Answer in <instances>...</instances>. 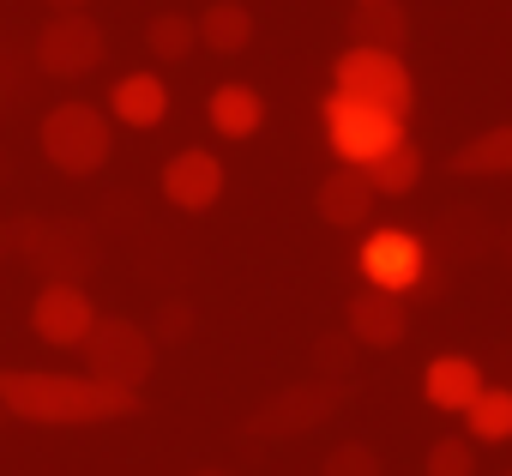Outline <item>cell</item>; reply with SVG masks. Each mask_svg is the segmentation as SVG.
Masks as SVG:
<instances>
[{
    "instance_id": "ffe728a7",
    "label": "cell",
    "mask_w": 512,
    "mask_h": 476,
    "mask_svg": "<svg viewBox=\"0 0 512 476\" xmlns=\"http://www.w3.org/2000/svg\"><path fill=\"white\" fill-rule=\"evenodd\" d=\"M464 440H512V386H482L464 410Z\"/></svg>"
},
{
    "instance_id": "9a60e30c",
    "label": "cell",
    "mask_w": 512,
    "mask_h": 476,
    "mask_svg": "<svg viewBox=\"0 0 512 476\" xmlns=\"http://www.w3.org/2000/svg\"><path fill=\"white\" fill-rule=\"evenodd\" d=\"M482 386H488V380H482V368H476L470 356H434V362L422 368V398H428L434 410H452V416H464Z\"/></svg>"
},
{
    "instance_id": "ba28073f",
    "label": "cell",
    "mask_w": 512,
    "mask_h": 476,
    "mask_svg": "<svg viewBox=\"0 0 512 476\" xmlns=\"http://www.w3.org/2000/svg\"><path fill=\"white\" fill-rule=\"evenodd\" d=\"M91 326H97V302H91L73 278H49V284L37 290V302H31V332H37L43 344L79 350Z\"/></svg>"
},
{
    "instance_id": "8fae6325",
    "label": "cell",
    "mask_w": 512,
    "mask_h": 476,
    "mask_svg": "<svg viewBox=\"0 0 512 476\" xmlns=\"http://www.w3.org/2000/svg\"><path fill=\"white\" fill-rule=\"evenodd\" d=\"M163 199L175 211H211L223 199V163L211 151H199V145L193 151H175L163 163Z\"/></svg>"
},
{
    "instance_id": "7c38bea8",
    "label": "cell",
    "mask_w": 512,
    "mask_h": 476,
    "mask_svg": "<svg viewBox=\"0 0 512 476\" xmlns=\"http://www.w3.org/2000/svg\"><path fill=\"white\" fill-rule=\"evenodd\" d=\"M314 205H320V217H326L332 229H362V223L374 217V187H368V175H362L356 163H338V169L320 181Z\"/></svg>"
},
{
    "instance_id": "603a6c76",
    "label": "cell",
    "mask_w": 512,
    "mask_h": 476,
    "mask_svg": "<svg viewBox=\"0 0 512 476\" xmlns=\"http://www.w3.org/2000/svg\"><path fill=\"white\" fill-rule=\"evenodd\" d=\"M320 476H380V452L368 440H338L320 458Z\"/></svg>"
},
{
    "instance_id": "30bf717a",
    "label": "cell",
    "mask_w": 512,
    "mask_h": 476,
    "mask_svg": "<svg viewBox=\"0 0 512 476\" xmlns=\"http://www.w3.org/2000/svg\"><path fill=\"white\" fill-rule=\"evenodd\" d=\"M344 326H350V344H362V350H392V344H404V332H410V308H404V296H392V290H356V296L344 302Z\"/></svg>"
},
{
    "instance_id": "cb8c5ba5",
    "label": "cell",
    "mask_w": 512,
    "mask_h": 476,
    "mask_svg": "<svg viewBox=\"0 0 512 476\" xmlns=\"http://www.w3.org/2000/svg\"><path fill=\"white\" fill-rule=\"evenodd\" d=\"M187 326H193V314H187V302H169V308H163V320H157V332H151V338H181V332H187Z\"/></svg>"
},
{
    "instance_id": "ac0fdd59",
    "label": "cell",
    "mask_w": 512,
    "mask_h": 476,
    "mask_svg": "<svg viewBox=\"0 0 512 476\" xmlns=\"http://www.w3.org/2000/svg\"><path fill=\"white\" fill-rule=\"evenodd\" d=\"M446 169H452V175H512V121H500V127H488V133L464 139V145L446 157Z\"/></svg>"
},
{
    "instance_id": "5b68a950",
    "label": "cell",
    "mask_w": 512,
    "mask_h": 476,
    "mask_svg": "<svg viewBox=\"0 0 512 476\" xmlns=\"http://www.w3.org/2000/svg\"><path fill=\"white\" fill-rule=\"evenodd\" d=\"M31 55H37V73H49V79H85V73L103 67L109 37H103V25L91 13H49Z\"/></svg>"
},
{
    "instance_id": "2e32d148",
    "label": "cell",
    "mask_w": 512,
    "mask_h": 476,
    "mask_svg": "<svg viewBox=\"0 0 512 476\" xmlns=\"http://www.w3.org/2000/svg\"><path fill=\"white\" fill-rule=\"evenodd\" d=\"M205 121L223 133V139H253L266 127V97L247 91V85H217L211 103H205Z\"/></svg>"
},
{
    "instance_id": "f1b7e54d",
    "label": "cell",
    "mask_w": 512,
    "mask_h": 476,
    "mask_svg": "<svg viewBox=\"0 0 512 476\" xmlns=\"http://www.w3.org/2000/svg\"><path fill=\"white\" fill-rule=\"evenodd\" d=\"M506 476H512V470H506Z\"/></svg>"
},
{
    "instance_id": "9c48e42d",
    "label": "cell",
    "mask_w": 512,
    "mask_h": 476,
    "mask_svg": "<svg viewBox=\"0 0 512 476\" xmlns=\"http://www.w3.org/2000/svg\"><path fill=\"white\" fill-rule=\"evenodd\" d=\"M422 272H428V254H422V242H416L410 229H374L368 242H362V278H368V290L404 296V290L422 284Z\"/></svg>"
},
{
    "instance_id": "d4e9b609",
    "label": "cell",
    "mask_w": 512,
    "mask_h": 476,
    "mask_svg": "<svg viewBox=\"0 0 512 476\" xmlns=\"http://www.w3.org/2000/svg\"><path fill=\"white\" fill-rule=\"evenodd\" d=\"M91 0H49V13H85Z\"/></svg>"
},
{
    "instance_id": "3957f363",
    "label": "cell",
    "mask_w": 512,
    "mask_h": 476,
    "mask_svg": "<svg viewBox=\"0 0 512 476\" xmlns=\"http://www.w3.org/2000/svg\"><path fill=\"white\" fill-rule=\"evenodd\" d=\"M332 91L350 103H368L392 121H410V109H416V79H410L404 55H392V49H344L332 61Z\"/></svg>"
},
{
    "instance_id": "52a82bcc",
    "label": "cell",
    "mask_w": 512,
    "mask_h": 476,
    "mask_svg": "<svg viewBox=\"0 0 512 476\" xmlns=\"http://www.w3.org/2000/svg\"><path fill=\"white\" fill-rule=\"evenodd\" d=\"M338 404H344V386H332V380H302V386L272 392L260 410L241 422V434H253V440H290V434L320 428Z\"/></svg>"
},
{
    "instance_id": "5bb4252c",
    "label": "cell",
    "mask_w": 512,
    "mask_h": 476,
    "mask_svg": "<svg viewBox=\"0 0 512 476\" xmlns=\"http://www.w3.org/2000/svg\"><path fill=\"white\" fill-rule=\"evenodd\" d=\"M344 31H350V49H392V55H404L410 13L398 7V0H356L350 19H344Z\"/></svg>"
},
{
    "instance_id": "7a4b0ae2",
    "label": "cell",
    "mask_w": 512,
    "mask_h": 476,
    "mask_svg": "<svg viewBox=\"0 0 512 476\" xmlns=\"http://www.w3.org/2000/svg\"><path fill=\"white\" fill-rule=\"evenodd\" d=\"M37 145H43V157H49L61 175L85 181V175H97V169L109 163V151H115V121H109L97 103L67 97V103H55V109L37 121Z\"/></svg>"
},
{
    "instance_id": "4316f807",
    "label": "cell",
    "mask_w": 512,
    "mask_h": 476,
    "mask_svg": "<svg viewBox=\"0 0 512 476\" xmlns=\"http://www.w3.org/2000/svg\"><path fill=\"white\" fill-rule=\"evenodd\" d=\"M199 476H229V470H199Z\"/></svg>"
},
{
    "instance_id": "7402d4cb",
    "label": "cell",
    "mask_w": 512,
    "mask_h": 476,
    "mask_svg": "<svg viewBox=\"0 0 512 476\" xmlns=\"http://www.w3.org/2000/svg\"><path fill=\"white\" fill-rule=\"evenodd\" d=\"M422 476H476V440H464V434L434 440L422 458Z\"/></svg>"
},
{
    "instance_id": "8992f818",
    "label": "cell",
    "mask_w": 512,
    "mask_h": 476,
    "mask_svg": "<svg viewBox=\"0 0 512 476\" xmlns=\"http://www.w3.org/2000/svg\"><path fill=\"white\" fill-rule=\"evenodd\" d=\"M320 115H326V145H332V157L338 163H374L380 151H392V145H404V121H392V115H380V109H368V103H350V97H326L320 103Z\"/></svg>"
},
{
    "instance_id": "d6986e66",
    "label": "cell",
    "mask_w": 512,
    "mask_h": 476,
    "mask_svg": "<svg viewBox=\"0 0 512 476\" xmlns=\"http://www.w3.org/2000/svg\"><path fill=\"white\" fill-rule=\"evenodd\" d=\"M422 151L404 139V145H392V151H380L374 163H362V175H368V187H374V199H404V193H416V181H422Z\"/></svg>"
},
{
    "instance_id": "6da1fadb",
    "label": "cell",
    "mask_w": 512,
    "mask_h": 476,
    "mask_svg": "<svg viewBox=\"0 0 512 476\" xmlns=\"http://www.w3.org/2000/svg\"><path fill=\"white\" fill-rule=\"evenodd\" d=\"M139 392L103 386L91 374H49V368H0V410L37 428H85L139 416Z\"/></svg>"
},
{
    "instance_id": "44dd1931",
    "label": "cell",
    "mask_w": 512,
    "mask_h": 476,
    "mask_svg": "<svg viewBox=\"0 0 512 476\" xmlns=\"http://www.w3.org/2000/svg\"><path fill=\"white\" fill-rule=\"evenodd\" d=\"M145 49L175 67V61H187V55L199 49V25H193L187 13H157V19L145 25Z\"/></svg>"
},
{
    "instance_id": "83f0119b",
    "label": "cell",
    "mask_w": 512,
    "mask_h": 476,
    "mask_svg": "<svg viewBox=\"0 0 512 476\" xmlns=\"http://www.w3.org/2000/svg\"><path fill=\"white\" fill-rule=\"evenodd\" d=\"M0 422H7V410H0Z\"/></svg>"
},
{
    "instance_id": "4fadbf2b",
    "label": "cell",
    "mask_w": 512,
    "mask_h": 476,
    "mask_svg": "<svg viewBox=\"0 0 512 476\" xmlns=\"http://www.w3.org/2000/svg\"><path fill=\"white\" fill-rule=\"evenodd\" d=\"M163 115H169V85H163L157 73H127V79H115V91H109V121L133 127V133H151V127H163Z\"/></svg>"
},
{
    "instance_id": "277c9868",
    "label": "cell",
    "mask_w": 512,
    "mask_h": 476,
    "mask_svg": "<svg viewBox=\"0 0 512 476\" xmlns=\"http://www.w3.org/2000/svg\"><path fill=\"white\" fill-rule=\"evenodd\" d=\"M79 350H85V374L103 380V386H121V392H139L157 368V338L139 320H121V314L115 320L97 314V326L85 332Z\"/></svg>"
},
{
    "instance_id": "e0dca14e",
    "label": "cell",
    "mask_w": 512,
    "mask_h": 476,
    "mask_svg": "<svg viewBox=\"0 0 512 476\" xmlns=\"http://www.w3.org/2000/svg\"><path fill=\"white\" fill-rule=\"evenodd\" d=\"M193 25H199V49H211V55H241L253 43V13L241 0H211Z\"/></svg>"
},
{
    "instance_id": "484cf974",
    "label": "cell",
    "mask_w": 512,
    "mask_h": 476,
    "mask_svg": "<svg viewBox=\"0 0 512 476\" xmlns=\"http://www.w3.org/2000/svg\"><path fill=\"white\" fill-rule=\"evenodd\" d=\"M7 248H13V229H7V223H0V254H7Z\"/></svg>"
}]
</instances>
